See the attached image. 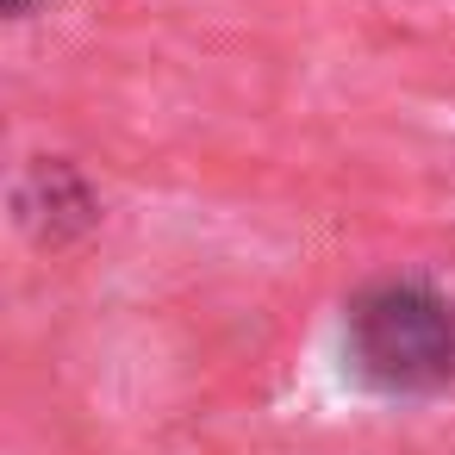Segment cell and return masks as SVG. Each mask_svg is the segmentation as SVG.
<instances>
[{"instance_id":"obj_2","label":"cell","mask_w":455,"mask_h":455,"mask_svg":"<svg viewBox=\"0 0 455 455\" xmlns=\"http://www.w3.org/2000/svg\"><path fill=\"white\" fill-rule=\"evenodd\" d=\"M13 219L38 250H76L100 225V188L76 156H32L13 181Z\"/></svg>"},{"instance_id":"obj_3","label":"cell","mask_w":455,"mask_h":455,"mask_svg":"<svg viewBox=\"0 0 455 455\" xmlns=\"http://www.w3.org/2000/svg\"><path fill=\"white\" fill-rule=\"evenodd\" d=\"M0 7H7V20H26V13L38 7V0H0Z\"/></svg>"},{"instance_id":"obj_1","label":"cell","mask_w":455,"mask_h":455,"mask_svg":"<svg viewBox=\"0 0 455 455\" xmlns=\"http://www.w3.org/2000/svg\"><path fill=\"white\" fill-rule=\"evenodd\" d=\"M343 374L374 399L455 393V293L424 275H380L343 299Z\"/></svg>"}]
</instances>
